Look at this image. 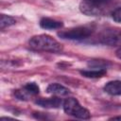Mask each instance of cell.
<instances>
[{
	"label": "cell",
	"mask_w": 121,
	"mask_h": 121,
	"mask_svg": "<svg viewBox=\"0 0 121 121\" xmlns=\"http://www.w3.org/2000/svg\"><path fill=\"white\" fill-rule=\"evenodd\" d=\"M29 46L34 50L59 53L62 50V45L53 37L46 34L33 36L29 40Z\"/></svg>",
	"instance_id": "1"
},
{
	"label": "cell",
	"mask_w": 121,
	"mask_h": 121,
	"mask_svg": "<svg viewBox=\"0 0 121 121\" xmlns=\"http://www.w3.org/2000/svg\"><path fill=\"white\" fill-rule=\"evenodd\" d=\"M63 111L74 117L79 118V119H89L90 118V112L87 109L82 107L79 102L74 98V97H69L64 100L63 102Z\"/></svg>",
	"instance_id": "2"
},
{
	"label": "cell",
	"mask_w": 121,
	"mask_h": 121,
	"mask_svg": "<svg viewBox=\"0 0 121 121\" xmlns=\"http://www.w3.org/2000/svg\"><path fill=\"white\" fill-rule=\"evenodd\" d=\"M93 28L88 26H80L77 27H72L66 30H61L58 33V36L65 40H84L90 37L93 33Z\"/></svg>",
	"instance_id": "3"
},
{
	"label": "cell",
	"mask_w": 121,
	"mask_h": 121,
	"mask_svg": "<svg viewBox=\"0 0 121 121\" xmlns=\"http://www.w3.org/2000/svg\"><path fill=\"white\" fill-rule=\"evenodd\" d=\"M99 43L121 47V29L120 28H108L102 31L98 37Z\"/></svg>",
	"instance_id": "4"
},
{
	"label": "cell",
	"mask_w": 121,
	"mask_h": 121,
	"mask_svg": "<svg viewBox=\"0 0 121 121\" xmlns=\"http://www.w3.org/2000/svg\"><path fill=\"white\" fill-rule=\"evenodd\" d=\"M109 8L108 6L99 5L87 0H83L79 5L80 11L88 16H102L108 11Z\"/></svg>",
	"instance_id": "5"
},
{
	"label": "cell",
	"mask_w": 121,
	"mask_h": 121,
	"mask_svg": "<svg viewBox=\"0 0 121 121\" xmlns=\"http://www.w3.org/2000/svg\"><path fill=\"white\" fill-rule=\"evenodd\" d=\"M62 101L60 98L55 96V97H48V98H40L36 100V104L43 107V108H49V109H56L59 108L61 105Z\"/></svg>",
	"instance_id": "6"
},
{
	"label": "cell",
	"mask_w": 121,
	"mask_h": 121,
	"mask_svg": "<svg viewBox=\"0 0 121 121\" xmlns=\"http://www.w3.org/2000/svg\"><path fill=\"white\" fill-rule=\"evenodd\" d=\"M46 92L48 94L54 95H67L70 94L69 89H67L66 87L59 84V83H51L47 86L46 88Z\"/></svg>",
	"instance_id": "7"
},
{
	"label": "cell",
	"mask_w": 121,
	"mask_h": 121,
	"mask_svg": "<svg viewBox=\"0 0 121 121\" xmlns=\"http://www.w3.org/2000/svg\"><path fill=\"white\" fill-rule=\"evenodd\" d=\"M104 90L111 95H121V80H112L106 83Z\"/></svg>",
	"instance_id": "8"
},
{
	"label": "cell",
	"mask_w": 121,
	"mask_h": 121,
	"mask_svg": "<svg viewBox=\"0 0 121 121\" xmlns=\"http://www.w3.org/2000/svg\"><path fill=\"white\" fill-rule=\"evenodd\" d=\"M41 27L44 29H58L62 27V23L60 21H56L51 18H43L40 21Z\"/></svg>",
	"instance_id": "9"
},
{
	"label": "cell",
	"mask_w": 121,
	"mask_h": 121,
	"mask_svg": "<svg viewBox=\"0 0 121 121\" xmlns=\"http://www.w3.org/2000/svg\"><path fill=\"white\" fill-rule=\"evenodd\" d=\"M80 74L83 77L86 78H101L106 74V70L104 68H98V69H94V70H83L80 71Z\"/></svg>",
	"instance_id": "10"
},
{
	"label": "cell",
	"mask_w": 121,
	"mask_h": 121,
	"mask_svg": "<svg viewBox=\"0 0 121 121\" xmlns=\"http://www.w3.org/2000/svg\"><path fill=\"white\" fill-rule=\"evenodd\" d=\"M15 23H16V21L13 17L6 15V14L0 15V28L1 29H4L5 27H8L9 26H12Z\"/></svg>",
	"instance_id": "11"
},
{
	"label": "cell",
	"mask_w": 121,
	"mask_h": 121,
	"mask_svg": "<svg viewBox=\"0 0 121 121\" xmlns=\"http://www.w3.org/2000/svg\"><path fill=\"white\" fill-rule=\"evenodd\" d=\"M24 90L27 93V94H31V95H37L40 91L39 86L34 83V82H28L24 86Z\"/></svg>",
	"instance_id": "12"
},
{
	"label": "cell",
	"mask_w": 121,
	"mask_h": 121,
	"mask_svg": "<svg viewBox=\"0 0 121 121\" xmlns=\"http://www.w3.org/2000/svg\"><path fill=\"white\" fill-rule=\"evenodd\" d=\"M112 18L113 19V21L117 23H121V7L115 9L112 12Z\"/></svg>",
	"instance_id": "13"
},
{
	"label": "cell",
	"mask_w": 121,
	"mask_h": 121,
	"mask_svg": "<svg viewBox=\"0 0 121 121\" xmlns=\"http://www.w3.org/2000/svg\"><path fill=\"white\" fill-rule=\"evenodd\" d=\"M26 92L25 90H23V91L16 90V91L14 92V95H15V96H16L18 99H20V100H26L27 96H26Z\"/></svg>",
	"instance_id": "14"
},
{
	"label": "cell",
	"mask_w": 121,
	"mask_h": 121,
	"mask_svg": "<svg viewBox=\"0 0 121 121\" xmlns=\"http://www.w3.org/2000/svg\"><path fill=\"white\" fill-rule=\"evenodd\" d=\"M87 1H91V2H94V3L100 4V5H103V6H108V7H110L114 2V0H87Z\"/></svg>",
	"instance_id": "15"
},
{
	"label": "cell",
	"mask_w": 121,
	"mask_h": 121,
	"mask_svg": "<svg viewBox=\"0 0 121 121\" xmlns=\"http://www.w3.org/2000/svg\"><path fill=\"white\" fill-rule=\"evenodd\" d=\"M116 56H117V58L121 59V47L116 51Z\"/></svg>",
	"instance_id": "16"
},
{
	"label": "cell",
	"mask_w": 121,
	"mask_h": 121,
	"mask_svg": "<svg viewBox=\"0 0 121 121\" xmlns=\"http://www.w3.org/2000/svg\"><path fill=\"white\" fill-rule=\"evenodd\" d=\"M111 120H121V116H114V117H112Z\"/></svg>",
	"instance_id": "17"
}]
</instances>
